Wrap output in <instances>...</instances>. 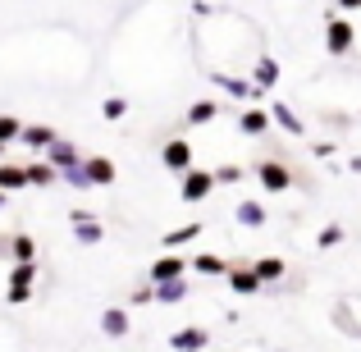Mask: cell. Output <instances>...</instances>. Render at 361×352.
<instances>
[{
  "instance_id": "obj_1",
  "label": "cell",
  "mask_w": 361,
  "mask_h": 352,
  "mask_svg": "<svg viewBox=\"0 0 361 352\" xmlns=\"http://www.w3.org/2000/svg\"><path fill=\"white\" fill-rule=\"evenodd\" d=\"M357 46V23L348 14H325V51L329 55H348Z\"/></svg>"
},
{
  "instance_id": "obj_2",
  "label": "cell",
  "mask_w": 361,
  "mask_h": 352,
  "mask_svg": "<svg viewBox=\"0 0 361 352\" xmlns=\"http://www.w3.org/2000/svg\"><path fill=\"white\" fill-rule=\"evenodd\" d=\"M256 183H261L265 193H288L293 188V169L283 165V160L265 156V160H256Z\"/></svg>"
},
{
  "instance_id": "obj_3",
  "label": "cell",
  "mask_w": 361,
  "mask_h": 352,
  "mask_svg": "<svg viewBox=\"0 0 361 352\" xmlns=\"http://www.w3.org/2000/svg\"><path fill=\"white\" fill-rule=\"evenodd\" d=\"M215 188V169H188V174H178V197L183 202H206Z\"/></svg>"
},
{
  "instance_id": "obj_4",
  "label": "cell",
  "mask_w": 361,
  "mask_h": 352,
  "mask_svg": "<svg viewBox=\"0 0 361 352\" xmlns=\"http://www.w3.org/2000/svg\"><path fill=\"white\" fill-rule=\"evenodd\" d=\"M32 284H37V261H14V270H9V302L23 307L32 298Z\"/></svg>"
},
{
  "instance_id": "obj_5",
  "label": "cell",
  "mask_w": 361,
  "mask_h": 352,
  "mask_svg": "<svg viewBox=\"0 0 361 352\" xmlns=\"http://www.w3.org/2000/svg\"><path fill=\"white\" fill-rule=\"evenodd\" d=\"M160 160H165L169 174H188V169H192V142L188 138H169L165 147H160Z\"/></svg>"
},
{
  "instance_id": "obj_6",
  "label": "cell",
  "mask_w": 361,
  "mask_h": 352,
  "mask_svg": "<svg viewBox=\"0 0 361 352\" xmlns=\"http://www.w3.org/2000/svg\"><path fill=\"white\" fill-rule=\"evenodd\" d=\"M192 270V261L188 256H178V252H165L156 265L147 270V284H165V279H183V274Z\"/></svg>"
},
{
  "instance_id": "obj_7",
  "label": "cell",
  "mask_w": 361,
  "mask_h": 352,
  "mask_svg": "<svg viewBox=\"0 0 361 352\" xmlns=\"http://www.w3.org/2000/svg\"><path fill=\"white\" fill-rule=\"evenodd\" d=\"M206 344H211V334H206L202 325H183V329L169 334V348H174V352H202Z\"/></svg>"
},
{
  "instance_id": "obj_8",
  "label": "cell",
  "mask_w": 361,
  "mask_h": 352,
  "mask_svg": "<svg viewBox=\"0 0 361 352\" xmlns=\"http://www.w3.org/2000/svg\"><path fill=\"white\" fill-rule=\"evenodd\" d=\"M224 279H229V289L238 293V298H252V293H261V274H256V265H233Z\"/></svg>"
},
{
  "instance_id": "obj_9",
  "label": "cell",
  "mask_w": 361,
  "mask_h": 352,
  "mask_svg": "<svg viewBox=\"0 0 361 352\" xmlns=\"http://www.w3.org/2000/svg\"><path fill=\"white\" fill-rule=\"evenodd\" d=\"M220 92H224V97H233V101H256L265 87H256L252 78H238V73H220Z\"/></svg>"
},
{
  "instance_id": "obj_10",
  "label": "cell",
  "mask_w": 361,
  "mask_h": 352,
  "mask_svg": "<svg viewBox=\"0 0 361 352\" xmlns=\"http://www.w3.org/2000/svg\"><path fill=\"white\" fill-rule=\"evenodd\" d=\"M82 165H87V174H92V188H110L119 178V169H115L110 156H82Z\"/></svg>"
},
{
  "instance_id": "obj_11",
  "label": "cell",
  "mask_w": 361,
  "mask_h": 352,
  "mask_svg": "<svg viewBox=\"0 0 361 352\" xmlns=\"http://www.w3.org/2000/svg\"><path fill=\"white\" fill-rule=\"evenodd\" d=\"M233 220H238L243 229H265V220H270V215H265V206L256 202V197H243V202L233 206Z\"/></svg>"
},
{
  "instance_id": "obj_12",
  "label": "cell",
  "mask_w": 361,
  "mask_h": 352,
  "mask_svg": "<svg viewBox=\"0 0 361 352\" xmlns=\"http://www.w3.org/2000/svg\"><path fill=\"white\" fill-rule=\"evenodd\" d=\"M42 156L51 160L60 174H64V169H73V165H82V151L73 147V142H64V138H55V147H51V151H42Z\"/></svg>"
},
{
  "instance_id": "obj_13",
  "label": "cell",
  "mask_w": 361,
  "mask_h": 352,
  "mask_svg": "<svg viewBox=\"0 0 361 352\" xmlns=\"http://www.w3.org/2000/svg\"><path fill=\"white\" fill-rule=\"evenodd\" d=\"M151 289H156V302H160V307H174V302H188L192 284H188V274H183V279H165V284H151Z\"/></svg>"
},
{
  "instance_id": "obj_14",
  "label": "cell",
  "mask_w": 361,
  "mask_h": 352,
  "mask_svg": "<svg viewBox=\"0 0 361 352\" xmlns=\"http://www.w3.org/2000/svg\"><path fill=\"white\" fill-rule=\"evenodd\" d=\"M270 123H274V119H270V110L252 106V110H243V115H238V133H243V138H261Z\"/></svg>"
},
{
  "instance_id": "obj_15",
  "label": "cell",
  "mask_w": 361,
  "mask_h": 352,
  "mask_svg": "<svg viewBox=\"0 0 361 352\" xmlns=\"http://www.w3.org/2000/svg\"><path fill=\"white\" fill-rule=\"evenodd\" d=\"M215 115H220V101H192L183 110V128H206Z\"/></svg>"
},
{
  "instance_id": "obj_16",
  "label": "cell",
  "mask_w": 361,
  "mask_h": 352,
  "mask_svg": "<svg viewBox=\"0 0 361 352\" xmlns=\"http://www.w3.org/2000/svg\"><path fill=\"white\" fill-rule=\"evenodd\" d=\"M23 142L27 151H51L55 147V128H46V123H23Z\"/></svg>"
},
{
  "instance_id": "obj_17",
  "label": "cell",
  "mask_w": 361,
  "mask_h": 352,
  "mask_svg": "<svg viewBox=\"0 0 361 352\" xmlns=\"http://www.w3.org/2000/svg\"><path fill=\"white\" fill-rule=\"evenodd\" d=\"M192 270H197V274H206V279H224L233 265L224 261V256H215V252H202V256H192Z\"/></svg>"
},
{
  "instance_id": "obj_18",
  "label": "cell",
  "mask_w": 361,
  "mask_h": 352,
  "mask_svg": "<svg viewBox=\"0 0 361 352\" xmlns=\"http://www.w3.org/2000/svg\"><path fill=\"white\" fill-rule=\"evenodd\" d=\"M270 119L279 123V128L288 133V138H302V133H307V123L293 115V106H283V101H274V106H270Z\"/></svg>"
},
{
  "instance_id": "obj_19",
  "label": "cell",
  "mask_w": 361,
  "mask_h": 352,
  "mask_svg": "<svg viewBox=\"0 0 361 352\" xmlns=\"http://www.w3.org/2000/svg\"><path fill=\"white\" fill-rule=\"evenodd\" d=\"M252 83L270 92L274 83H279V60H270V55H256V64H252Z\"/></svg>"
},
{
  "instance_id": "obj_20",
  "label": "cell",
  "mask_w": 361,
  "mask_h": 352,
  "mask_svg": "<svg viewBox=\"0 0 361 352\" xmlns=\"http://www.w3.org/2000/svg\"><path fill=\"white\" fill-rule=\"evenodd\" d=\"M101 238H106V229H101V220H97V215H87V220H73V243L97 247Z\"/></svg>"
},
{
  "instance_id": "obj_21",
  "label": "cell",
  "mask_w": 361,
  "mask_h": 352,
  "mask_svg": "<svg viewBox=\"0 0 361 352\" xmlns=\"http://www.w3.org/2000/svg\"><path fill=\"white\" fill-rule=\"evenodd\" d=\"M27 183H32V188H51V183H60V169L42 156V160H32V165H27Z\"/></svg>"
},
{
  "instance_id": "obj_22",
  "label": "cell",
  "mask_w": 361,
  "mask_h": 352,
  "mask_svg": "<svg viewBox=\"0 0 361 352\" xmlns=\"http://www.w3.org/2000/svg\"><path fill=\"white\" fill-rule=\"evenodd\" d=\"M0 188H5V193H23V188H27V165H9V160H0Z\"/></svg>"
},
{
  "instance_id": "obj_23",
  "label": "cell",
  "mask_w": 361,
  "mask_h": 352,
  "mask_svg": "<svg viewBox=\"0 0 361 352\" xmlns=\"http://www.w3.org/2000/svg\"><path fill=\"white\" fill-rule=\"evenodd\" d=\"M101 329H106L110 339H123V334H128V311H123V307H106V316H101Z\"/></svg>"
},
{
  "instance_id": "obj_24",
  "label": "cell",
  "mask_w": 361,
  "mask_h": 352,
  "mask_svg": "<svg viewBox=\"0 0 361 352\" xmlns=\"http://www.w3.org/2000/svg\"><path fill=\"white\" fill-rule=\"evenodd\" d=\"M197 238H202V224H183V229H169V233H165V252H178V247L197 243Z\"/></svg>"
},
{
  "instance_id": "obj_25",
  "label": "cell",
  "mask_w": 361,
  "mask_h": 352,
  "mask_svg": "<svg viewBox=\"0 0 361 352\" xmlns=\"http://www.w3.org/2000/svg\"><path fill=\"white\" fill-rule=\"evenodd\" d=\"M256 274H261V284H274L283 279V270H288V261H279V256H261V261H252Z\"/></svg>"
},
{
  "instance_id": "obj_26",
  "label": "cell",
  "mask_w": 361,
  "mask_h": 352,
  "mask_svg": "<svg viewBox=\"0 0 361 352\" xmlns=\"http://www.w3.org/2000/svg\"><path fill=\"white\" fill-rule=\"evenodd\" d=\"M9 256H14V261H37L32 233H14V238H9Z\"/></svg>"
},
{
  "instance_id": "obj_27",
  "label": "cell",
  "mask_w": 361,
  "mask_h": 352,
  "mask_svg": "<svg viewBox=\"0 0 361 352\" xmlns=\"http://www.w3.org/2000/svg\"><path fill=\"white\" fill-rule=\"evenodd\" d=\"M18 138H23V119L0 115V147H9V142H18Z\"/></svg>"
},
{
  "instance_id": "obj_28",
  "label": "cell",
  "mask_w": 361,
  "mask_h": 352,
  "mask_svg": "<svg viewBox=\"0 0 361 352\" xmlns=\"http://www.w3.org/2000/svg\"><path fill=\"white\" fill-rule=\"evenodd\" d=\"M64 183L69 188H78V193H92V174H87V165H73V169H64Z\"/></svg>"
},
{
  "instance_id": "obj_29",
  "label": "cell",
  "mask_w": 361,
  "mask_h": 352,
  "mask_svg": "<svg viewBox=\"0 0 361 352\" xmlns=\"http://www.w3.org/2000/svg\"><path fill=\"white\" fill-rule=\"evenodd\" d=\"M101 115H106L110 123H115V119H123V115H128V101H123V97H106V106H101Z\"/></svg>"
},
{
  "instance_id": "obj_30",
  "label": "cell",
  "mask_w": 361,
  "mask_h": 352,
  "mask_svg": "<svg viewBox=\"0 0 361 352\" xmlns=\"http://www.w3.org/2000/svg\"><path fill=\"white\" fill-rule=\"evenodd\" d=\"M316 243H320V247H338V243H343V229H338V224H329V229L316 233Z\"/></svg>"
},
{
  "instance_id": "obj_31",
  "label": "cell",
  "mask_w": 361,
  "mask_h": 352,
  "mask_svg": "<svg viewBox=\"0 0 361 352\" xmlns=\"http://www.w3.org/2000/svg\"><path fill=\"white\" fill-rule=\"evenodd\" d=\"M243 178V165H220L215 169V183H238Z\"/></svg>"
},
{
  "instance_id": "obj_32",
  "label": "cell",
  "mask_w": 361,
  "mask_h": 352,
  "mask_svg": "<svg viewBox=\"0 0 361 352\" xmlns=\"http://www.w3.org/2000/svg\"><path fill=\"white\" fill-rule=\"evenodd\" d=\"M334 9H343V14H348V9H361V0H334Z\"/></svg>"
},
{
  "instance_id": "obj_33",
  "label": "cell",
  "mask_w": 361,
  "mask_h": 352,
  "mask_svg": "<svg viewBox=\"0 0 361 352\" xmlns=\"http://www.w3.org/2000/svg\"><path fill=\"white\" fill-rule=\"evenodd\" d=\"M348 169H353V174H361V156H353V160H348Z\"/></svg>"
},
{
  "instance_id": "obj_34",
  "label": "cell",
  "mask_w": 361,
  "mask_h": 352,
  "mask_svg": "<svg viewBox=\"0 0 361 352\" xmlns=\"http://www.w3.org/2000/svg\"><path fill=\"white\" fill-rule=\"evenodd\" d=\"M5 206H9V193H5V188H0V211H5Z\"/></svg>"
}]
</instances>
